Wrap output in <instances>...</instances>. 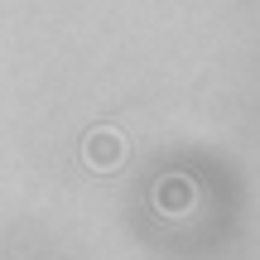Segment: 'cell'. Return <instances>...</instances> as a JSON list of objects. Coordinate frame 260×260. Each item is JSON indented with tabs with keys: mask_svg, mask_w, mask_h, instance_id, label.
<instances>
[{
	"mask_svg": "<svg viewBox=\"0 0 260 260\" xmlns=\"http://www.w3.org/2000/svg\"><path fill=\"white\" fill-rule=\"evenodd\" d=\"M130 159V140L125 130L116 125H92L82 135V164L92 169V174H116V169H125Z\"/></svg>",
	"mask_w": 260,
	"mask_h": 260,
	"instance_id": "1",
	"label": "cell"
},
{
	"mask_svg": "<svg viewBox=\"0 0 260 260\" xmlns=\"http://www.w3.org/2000/svg\"><path fill=\"white\" fill-rule=\"evenodd\" d=\"M193 198H198V188H193V178H183V174H164L154 183V207L164 217H183V212H193Z\"/></svg>",
	"mask_w": 260,
	"mask_h": 260,
	"instance_id": "2",
	"label": "cell"
}]
</instances>
